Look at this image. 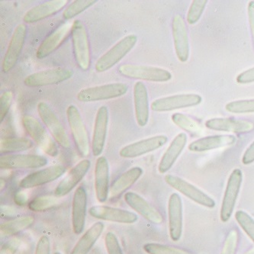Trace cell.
<instances>
[{"label": "cell", "mask_w": 254, "mask_h": 254, "mask_svg": "<svg viewBox=\"0 0 254 254\" xmlns=\"http://www.w3.org/2000/svg\"><path fill=\"white\" fill-rule=\"evenodd\" d=\"M91 161L87 159L81 160L71 169L69 174L60 182L55 190V195L59 198L65 196L70 192L80 183L89 171Z\"/></svg>", "instance_id": "19"}, {"label": "cell", "mask_w": 254, "mask_h": 254, "mask_svg": "<svg viewBox=\"0 0 254 254\" xmlns=\"http://www.w3.org/2000/svg\"><path fill=\"white\" fill-rule=\"evenodd\" d=\"M173 123L180 128L193 135H199L202 133V127L195 120L182 113H175L172 116Z\"/></svg>", "instance_id": "34"}, {"label": "cell", "mask_w": 254, "mask_h": 254, "mask_svg": "<svg viewBox=\"0 0 254 254\" xmlns=\"http://www.w3.org/2000/svg\"><path fill=\"white\" fill-rule=\"evenodd\" d=\"M35 222V218L32 215H24L14 219L9 220L6 222L2 223L0 225V234L1 236H14L18 233L32 227Z\"/></svg>", "instance_id": "32"}, {"label": "cell", "mask_w": 254, "mask_h": 254, "mask_svg": "<svg viewBox=\"0 0 254 254\" xmlns=\"http://www.w3.org/2000/svg\"><path fill=\"white\" fill-rule=\"evenodd\" d=\"M164 180L170 187L185 195L194 202L205 208H215V200L207 195L206 193L199 190L198 187L190 184L187 180L177 176L170 175V174L166 175Z\"/></svg>", "instance_id": "9"}, {"label": "cell", "mask_w": 254, "mask_h": 254, "mask_svg": "<svg viewBox=\"0 0 254 254\" xmlns=\"http://www.w3.org/2000/svg\"><path fill=\"white\" fill-rule=\"evenodd\" d=\"M38 113L39 117L46 126L57 144L65 149L70 148L71 143L66 129L64 127L56 113L49 105L45 102H41L38 105Z\"/></svg>", "instance_id": "6"}, {"label": "cell", "mask_w": 254, "mask_h": 254, "mask_svg": "<svg viewBox=\"0 0 254 254\" xmlns=\"http://www.w3.org/2000/svg\"><path fill=\"white\" fill-rule=\"evenodd\" d=\"M168 141L166 135H157L134 142L121 149L119 155L123 158L133 159L158 150Z\"/></svg>", "instance_id": "14"}, {"label": "cell", "mask_w": 254, "mask_h": 254, "mask_svg": "<svg viewBox=\"0 0 254 254\" xmlns=\"http://www.w3.org/2000/svg\"><path fill=\"white\" fill-rule=\"evenodd\" d=\"M48 160L35 154H5L0 157V168L4 170H27L45 167Z\"/></svg>", "instance_id": "13"}, {"label": "cell", "mask_w": 254, "mask_h": 254, "mask_svg": "<svg viewBox=\"0 0 254 254\" xmlns=\"http://www.w3.org/2000/svg\"><path fill=\"white\" fill-rule=\"evenodd\" d=\"M59 197L56 195H42L28 202V208L35 212L48 211L59 205Z\"/></svg>", "instance_id": "35"}, {"label": "cell", "mask_w": 254, "mask_h": 254, "mask_svg": "<svg viewBox=\"0 0 254 254\" xmlns=\"http://www.w3.org/2000/svg\"><path fill=\"white\" fill-rule=\"evenodd\" d=\"M119 73L129 79L164 83L172 79V73L167 69L145 65L123 64L119 67Z\"/></svg>", "instance_id": "5"}, {"label": "cell", "mask_w": 254, "mask_h": 254, "mask_svg": "<svg viewBox=\"0 0 254 254\" xmlns=\"http://www.w3.org/2000/svg\"><path fill=\"white\" fill-rule=\"evenodd\" d=\"M109 109L106 106H101L98 109L93 129L92 140V151L95 157H99L103 154L107 137L109 126Z\"/></svg>", "instance_id": "20"}, {"label": "cell", "mask_w": 254, "mask_h": 254, "mask_svg": "<svg viewBox=\"0 0 254 254\" xmlns=\"http://www.w3.org/2000/svg\"><path fill=\"white\" fill-rule=\"evenodd\" d=\"M239 235L236 230L233 229L227 235L221 254H235L238 248Z\"/></svg>", "instance_id": "41"}, {"label": "cell", "mask_w": 254, "mask_h": 254, "mask_svg": "<svg viewBox=\"0 0 254 254\" xmlns=\"http://www.w3.org/2000/svg\"><path fill=\"white\" fill-rule=\"evenodd\" d=\"M205 127L217 131L245 134L254 130V124L249 121L240 120L231 118H215L208 119L205 123Z\"/></svg>", "instance_id": "23"}, {"label": "cell", "mask_w": 254, "mask_h": 254, "mask_svg": "<svg viewBox=\"0 0 254 254\" xmlns=\"http://www.w3.org/2000/svg\"><path fill=\"white\" fill-rule=\"evenodd\" d=\"M70 32L75 62L79 69L88 70L91 65V50L87 30L80 20H75Z\"/></svg>", "instance_id": "1"}, {"label": "cell", "mask_w": 254, "mask_h": 254, "mask_svg": "<svg viewBox=\"0 0 254 254\" xmlns=\"http://www.w3.org/2000/svg\"><path fill=\"white\" fill-rule=\"evenodd\" d=\"M20 245H21V240L19 238H12L2 245L0 254H15Z\"/></svg>", "instance_id": "44"}, {"label": "cell", "mask_w": 254, "mask_h": 254, "mask_svg": "<svg viewBox=\"0 0 254 254\" xmlns=\"http://www.w3.org/2000/svg\"><path fill=\"white\" fill-rule=\"evenodd\" d=\"M26 35L27 27L25 24H20L15 28L2 61L3 73H8L15 67L22 54Z\"/></svg>", "instance_id": "12"}, {"label": "cell", "mask_w": 254, "mask_h": 254, "mask_svg": "<svg viewBox=\"0 0 254 254\" xmlns=\"http://www.w3.org/2000/svg\"><path fill=\"white\" fill-rule=\"evenodd\" d=\"M67 2V0H51L42 2L28 10L24 15V22L28 24L36 23L49 18L63 9Z\"/></svg>", "instance_id": "24"}, {"label": "cell", "mask_w": 254, "mask_h": 254, "mask_svg": "<svg viewBox=\"0 0 254 254\" xmlns=\"http://www.w3.org/2000/svg\"><path fill=\"white\" fill-rule=\"evenodd\" d=\"M243 183V172L240 169L233 170L228 183L221 202L220 218L222 222H228L235 211L237 200Z\"/></svg>", "instance_id": "7"}, {"label": "cell", "mask_w": 254, "mask_h": 254, "mask_svg": "<svg viewBox=\"0 0 254 254\" xmlns=\"http://www.w3.org/2000/svg\"><path fill=\"white\" fill-rule=\"evenodd\" d=\"M143 248L148 254H191L180 248L170 245H160L157 243H148L144 245Z\"/></svg>", "instance_id": "37"}, {"label": "cell", "mask_w": 254, "mask_h": 254, "mask_svg": "<svg viewBox=\"0 0 254 254\" xmlns=\"http://www.w3.org/2000/svg\"><path fill=\"white\" fill-rule=\"evenodd\" d=\"M72 25L69 23H65L50 34L42 43L38 47L36 52V58L38 59H44L49 56L56 51L64 42L65 38L67 36L69 32H71Z\"/></svg>", "instance_id": "25"}, {"label": "cell", "mask_w": 254, "mask_h": 254, "mask_svg": "<svg viewBox=\"0 0 254 254\" xmlns=\"http://www.w3.org/2000/svg\"><path fill=\"white\" fill-rule=\"evenodd\" d=\"M225 109L235 114L254 113V99L233 101L225 106Z\"/></svg>", "instance_id": "38"}, {"label": "cell", "mask_w": 254, "mask_h": 254, "mask_svg": "<svg viewBox=\"0 0 254 254\" xmlns=\"http://www.w3.org/2000/svg\"><path fill=\"white\" fill-rule=\"evenodd\" d=\"M105 245L108 254H124L119 239L114 233L109 232L105 237Z\"/></svg>", "instance_id": "42"}, {"label": "cell", "mask_w": 254, "mask_h": 254, "mask_svg": "<svg viewBox=\"0 0 254 254\" xmlns=\"http://www.w3.org/2000/svg\"><path fill=\"white\" fill-rule=\"evenodd\" d=\"M236 80L240 84H249V83H254V66L240 73L237 76Z\"/></svg>", "instance_id": "46"}, {"label": "cell", "mask_w": 254, "mask_h": 254, "mask_svg": "<svg viewBox=\"0 0 254 254\" xmlns=\"http://www.w3.org/2000/svg\"><path fill=\"white\" fill-rule=\"evenodd\" d=\"M62 254V253H60V252H56V253H55V254Z\"/></svg>", "instance_id": "52"}, {"label": "cell", "mask_w": 254, "mask_h": 254, "mask_svg": "<svg viewBox=\"0 0 254 254\" xmlns=\"http://www.w3.org/2000/svg\"><path fill=\"white\" fill-rule=\"evenodd\" d=\"M134 105L136 121L140 127L148 123L150 116L148 92L144 83L137 82L134 86Z\"/></svg>", "instance_id": "28"}, {"label": "cell", "mask_w": 254, "mask_h": 254, "mask_svg": "<svg viewBox=\"0 0 254 254\" xmlns=\"http://www.w3.org/2000/svg\"><path fill=\"white\" fill-rule=\"evenodd\" d=\"M89 215L96 219L119 224H134L138 220L135 213L122 208H113L106 205H95L89 210Z\"/></svg>", "instance_id": "16"}, {"label": "cell", "mask_w": 254, "mask_h": 254, "mask_svg": "<svg viewBox=\"0 0 254 254\" xmlns=\"http://www.w3.org/2000/svg\"><path fill=\"white\" fill-rule=\"evenodd\" d=\"M248 12L251 36H252L253 44L254 46V1H251L248 4Z\"/></svg>", "instance_id": "48"}, {"label": "cell", "mask_w": 254, "mask_h": 254, "mask_svg": "<svg viewBox=\"0 0 254 254\" xmlns=\"http://www.w3.org/2000/svg\"><path fill=\"white\" fill-rule=\"evenodd\" d=\"M22 125L30 137L45 154L52 157H56L58 155L57 142L38 119L33 116L25 115L22 118Z\"/></svg>", "instance_id": "2"}, {"label": "cell", "mask_w": 254, "mask_h": 254, "mask_svg": "<svg viewBox=\"0 0 254 254\" xmlns=\"http://www.w3.org/2000/svg\"><path fill=\"white\" fill-rule=\"evenodd\" d=\"M86 212L87 193L84 187H79L75 191L72 202V225L76 235H80L84 230Z\"/></svg>", "instance_id": "22"}, {"label": "cell", "mask_w": 254, "mask_h": 254, "mask_svg": "<svg viewBox=\"0 0 254 254\" xmlns=\"http://www.w3.org/2000/svg\"><path fill=\"white\" fill-rule=\"evenodd\" d=\"M187 140L188 137L186 133H180L172 140L159 164L158 171L160 174H166L173 167L182 152L184 151Z\"/></svg>", "instance_id": "27"}, {"label": "cell", "mask_w": 254, "mask_h": 254, "mask_svg": "<svg viewBox=\"0 0 254 254\" xmlns=\"http://www.w3.org/2000/svg\"><path fill=\"white\" fill-rule=\"evenodd\" d=\"M103 223H95L89 230L84 233V235L79 238L74 248L71 251L70 254H88L93 248L104 230Z\"/></svg>", "instance_id": "31"}, {"label": "cell", "mask_w": 254, "mask_h": 254, "mask_svg": "<svg viewBox=\"0 0 254 254\" xmlns=\"http://www.w3.org/2000/svg\"><path fill=\"white\" fill-rule=\"evenodd\" d=\"M13 93L12 91H5L0 97V121L3 122L7 114L9 112L12 103Z\"/></svg>", "instance_id": "43"}, {"label": "cell", "mask_w": 254, "mask_h": 254, "mask_svg": "<svg viewBox=\"0 0 254 254\" xmlns=\"http://www.w3.org/2000/svg\"><path fill=\"white\" fill-rule=\"evenodd\" d=\"M143 174V170L139 167H132L118 177L109 189L112 198H118L135 184Z\"/></svg>", "instance_id": "30"}, {"label": "cell", "mask_w": 254, "mask_h": 254, "mask_svg": "<svg viewBox=\"0 0 254 254\" xmlns=\"http://www.w3.org/2000/svg\"><path fill=\"white\" fill-rule=\"evenodd\" d=\"M33 145V141L25 137L2 139L0 142V152L2 154H11L29 150Z\"/></svg>", "instance_id": "33"}, {"label": "cell", "mask_w": 254, "mask_h": 254, "mask_svg": "<svg viewBox=\"0 0 254 254\" xmlns=\"http://www.w3.org/2000/svg\"><path fill=\"white\" fill-rule=\"evenodd\" d=\"M172 33L177 58L185 63L190 58V42L187 25L182 15H176L173 18Z\"/></svg>", "instance_id": "18"}, {"label": "cell", "mask_w": 254, "mask_h": 254, "mask_svg": "<svg viewBox=\"0 0 254 254\" xmlns=\"http://www.w3.org/2000/svg\"><path fill=\"white\" fill-rule=\"evenodd\" d=\"M124 198L127 205L147 221L153 223L154 225H160L164 222V218L161 214L145 198L140 196L137 193L128 191L126 193Z\"/></svg>", "instance_id": "21"}, {"label": "cell", "mask_w": 254, "mask_h": 254, "mask_svg": "<svg viewBox=\"0 0 254 254\" xmlns=\"http://www.w3.org/2000/svg\"><path fill=\"white\" fill-rule=\"evenodd\" d=\"M201 102L202 98L200 95H174L156 99L150 105V108L152 110L157 113H164L196 106Z\"/></svg>", "instance_id": "11"}, {"label": "cell", "mask_w": 254, "mask_h": 254, "mask_svg": "<svg viewBox=\"0 0 254 254\" xmlns=\"http://www.w3.org/2000/svg\"><path fill=\"white\" fill-rule=\"evenodd\" d=\"M66 167L61 164L51 166L34 172L20 182V187L25 190L42 187L59 179L66 173Z\"/></svg>", "instance_id": "15"}, {"label": "cell", "mask_w": 254, "mask_h": 254, "mask_svg": "<svg viewBox=\"0 0 254 254\" xmlns=\"http://www.w3.org/2000/svg\"><path fill=\"white\" fill-rule=\"evenodd\" d=\"M235 219L243 231L254 243V219L246 211L239 210L235 213Z\"/></svg>", "instance_id": "39"}, {"label": "cell", "mask_w": 254, "mask_h": 254, "mask_svg": "<svg viewBox=\"0 0 254 254\" xmlns=\"http://www.w3.org/2000/svg\"><path fill=\"white\" fill-rule=\"evenodd\" d=\"M207 2V0H194L191 2L187 14V22L190 25H195L199 21L205 11Z\"/></svg>", "instance_id": "40"}, {"label": "cell", "mask_w": 254, "mask_h": 254, "mask_svg": "<svg viewBox=\"0 0 254 254\" xmlns=\"http://www.w3.org/2000/svg\"><path fill=\"white\" fill-rule=\"evenodd\" d=\"M14 213H15V209L12 207L5 206V205L1 206V214L2 217L12 216Z\"/></svg>", "instance_id": "50"}, {"label": "cell", "mask_w": 254, "mask_h": 254, "mask_svg": "<svg viewBox=\"0 0 254 254\" xmlns=\"http://www.w3.org/2000/svg\"><path fill=\"white\" fill-rule=\"evenodd\" d=\"M109 189V162L106 157H99L95 167V191L99 202L107 201Z\"/></svg>", "instance_id": "26"}, {"label": "cell", "mask_w": 254, "mask_h": 254, "mask_svg": "<svg viewBox=\"0 0 254 254\" xmlns=\"http://www.w3.org/2000/svg\"><path fill=\"white\" fill-rule=\"evenodd\" d=\"M28 196L26 192L18 191L14 195V201L18 206H25L28 204Z\"/></svg>", "instance_id": "49"}, {"label": "cell", "mask_w": 254, "mask_h": 254, "mask_svg": "<svg viewBox=\"0 0 254 254\" xmlns=\"http://www.w3.org/2000/svg\"><path fill=\"white\" fill-rule=\"evenodd\" d=\"M96 0H76L68 5L63 12L65 20L72 19L96 3Z\"/></svg>", "instance_id": "36"}, {"label": "cell", "mask_w": 254, "mask_h": 254, "mask_svg": "<svg viewBox=\"0 0 254 254\" xmlns=\"http://www.w3.org/2000/svg\"><path fill=\"white\" fill-rule=\"evenodd\" d=\"M73 76V69L56 67L28 75L24 79V83L28 87H42L59 84L70 79Z\"/></svg>", "instance_id": "10"}, {"label": "cell", "mask_w": 254, "mask_h": 254, "mask_svg": "<svg viewBox=\"0 0 254 254\" xmlns=\"http://www.w3.org/2000/svg\"><path fill=\"white\" fill-rule=\"evenodd\" d=\"M35 254H51V242L47 236H42L38 241Z\"/></svg>", "instance_id": "45"}, {"label": "cell", "mask_w": 254, "mask_h": 254, "mask_svg": "<svg viewBox=\"0 0 254 254\" xmlns=\"http://www.w3.org/2000/svg\"><path fill=\"white\" fill-rule=\"evenodd\" d=\"M242 163L245 165H250L254 163V140L243 155Z\"/></svg>", "instance_id": "47"}, {"label": "cell", "mask_w": 254, "mask_h": 254, "mask_svg": "<svg viewBox=\"0 0 254 254\" xmlns=\"http://www.w3.org/2000/svg\"><path fill=\"white\" fill-rule=\"evenodd\" d=\"M244 254H254V248H253L251 251H248V252H246Z\"/></svg>", "instance_id": "51"}, {"label": "cell", "mask_w": 254, "mask_h": 254, "mask_svg": "<svg viewBox=\"0 0 254 254\" xmlns=\"http://www.w3.org/2000/svg\"><path fill=\"white\" fill-rule=\"evenodd\" d=\"M169 231L172 241H180L184 228V208L181 197L178 193H173L168 201Z\"/></svg>", "instance_id": "17"}, {"label": "cell", "mask_w": 254, "mask_h": 254, "mask_svg": "<svg viewBox=\"0 0 254 254\" xmlns=\"http://www.w3.org/2000/svg\"><path fill=\"white\" fill-rule=\"evenodd\" d=\"M236 142L237 137L231 134L208 136L191 142L188 148L190 151L192 152L209 151L233 145Z\"/></svg>", "instance_id": "29"}, {"label": "cell", "mask_w": 254, "mask_h": 254, "mask_svg": "<svg viewBox=\"0 0 254 254\" xmlns=\"http://www.w3.org/2000/svg\"><path fill=\"white\" fill-rule=\"evenodd\" d=\"M137 42L135 35H128L120 40L98 60L95 65L96 70L98 73H103L116 66L134 48Z\"/></svg>", "instance_id": "4"}, {"label": "cell", "mask_w": 254, "mask_h": 254, "mask_svg": "<svg viewBox=\"0 0 254 254\" xmlns=\"http://www.w3.org/2000/svg\"><path fill=\"white\" fill-rule=\"evenodd\" d=\"M66 117L78 153L82 157H88L90 154L89 134L77 107L70 105L66 109Z\"/></svg>", "instance_id": "3"}, {"label": "cell", "mask_w": 254, "mask_h": 254, "mask_svg": "<svg viewBox=\"0 0 254 254\" xmlns=\"http://www.w3.org/2000/svg\"><path fill=\"white\" fill-rule=\"evenodd\" d=\"M128 86L122 83H109L82 89L77 99L82 103H92L121 97L127 93Z\"/></svg>", "instance_id": "8"}]
</instances>
